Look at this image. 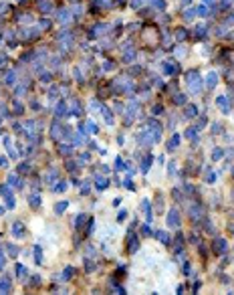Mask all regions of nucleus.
<instances>
[{
  "mask_svg": "<svg viewBox=\"0 0 234 295\" xmlns=\"http://www.w3.org/2000/svg\"><path fill=\"white\" fill-rule=\"evenodd\" d=\"M28 202H30V206L33 208H36V206H41V194H30V198H28Z\"/></svg>",
  "mask_w": 234,
  "mask_h": 295,
  "instance_id": "11",
  "label": "nucleus"
},
{
  "mask_svg": "<svg viewBox=\"0 0 234 295\" xmlns=\"http://www.w3.org/2000/svg\"><path fill=\"white\" fill-rule=\"evenodd\" d=\"M65 188H67V182H61V184H57L55 186V192H63Z\"/></svg>",
  "mask_w": 234,
  "mask_h": 295,
  "instance_id": "22",
  "label": "nucleus"
},
{
  "mask_svg": "<svg viewBox=\"0 0 234 295\" xmlns=\"http://www.w3.org/2000/svg\"><path fill=\"white\" fill-rule=\"evenodd\" d=\"M95 186H97V190H105V188L109 186V180H107L105 176H97V180H95Z\"/></svg>",
  "mask_w": 234,
  "mask_h": 295,
  "instance_id": "4",
  "label": "nucleus"
},
{
  "mask_svg": "<svg viewBox=\"0 0 234 295\" xmlns=\"http://www.w3.org/2000/svg\"><path fill=\"white\" fill-rule=\"evenodd\" d=\"M125 168V164H123L121 160H117V164H115V170H123Z\"/></svg>",
  "mask_w": 234,
  "mask_h": 295,
  "instance_id": "27",
  "label": "nucleus"
},
{
  "mask_svg": "<svg viewBox=\"0 0 234 295\" xmlns=\"http://www.w3.org/2000/svg\"><path fill=\"white\" fill-rule=\"evenodd\" d=\"M141 235H143V237H149V235H151V227H149V225H143V228H141Z\"/></svg>",
  "mask_w": 234,
  "mask_h": 295,
  "instance_id": "20",
  "label": "nucleus"
},
{
  "mask_svg": "<svg viewBox=\"0 0 234 295\" xmlns=\"http://www.w3.org/2000/svg\"><path fill=\"white\" fill-rule=\"evenodd\" d=\"M16 277H18L22 283L26 281V277H28V275H26V267H24V265H16Z\"/></svg>",
  "mask_w": 234,
  "mask_h": 295,
  "instance_id": "7",
  "label": "nucleus"
},
{
  "mask_svg": "<svg viewBox=\"0 0 234 295\" xmlns=\"http://www.w3.org/2000/svg\"><path fill=\"white\" fill-rule=\"evenodd\" d=\"M4 212H6V208H4V206H0V216L4 214Z\"/></svg>",
  "mask_w": 234,
  "mask_h": 295,
  "instance_id": "36",
  "label": "nucleus"
},
{
  "mask_svg": "<svg viewBox=\"0 0 234 295\" xmlns=\"http://www.w3.org/2000/svg\"><path fill=\"white\" fill-rule=\"evenodd\" d=\"M93 225H95V222H93V220H89V228H87V235H91V233H93Z\"/></svg>",
  "mask_w": 234,
  "mask_h": 295,
  "instance_id": "31",
  "label": "nucleus"
},
{
  "mask_svg": "<svg viewBox=\"0 0 234 295\" xmlns=\"http://www.w3.org/2000/svg\"><path fill=\"white\" fill-rule=\"evenodd\" d=\"M12 235H14V237H22L24 235V225L22 222H14V225H12Z\"/></svg>",
  "mask_w": 234,
  "mask_h": 295,
  "instance_id": "6",
  "label": "nucleus"
},
{
  "mask_svg": "<svg viewBox=\"0 0 234 295\" xmlns=\"http://www.w3.org/2000/svg\"><path fill=\"white\" fill-rule=\"evenodd\" d=\"M81 194H89V184H83V188H81Z\"/></svg>",
  "mask_w": 234,
  "mask_h": 295,
  "instance_id": "29",
  "label": "nucleus"
},
{
  "mask_svg": "<svg viewBox=\"0 0 234 295\" xmlns=\"http://www.w3.org/2000/svg\"><path fill=\"white\" fill-rule=\"evenodd\" d=\"M4 198H6V208H8V210H12V208H14V198H12V192L6 194Z\"/></svg>",
  "mask_w": 234,
  "mask_h": 295,
  "instance_id": "16",
  "label": "nucleus"
},
{
  "mask_svg": "<svg viewBox=\"0 0 234 295\" xmlns=\"http://www.w3.org/2000/svg\"><path fill=\"white\" fill-rule=\"evenodd\" d=\"M178 142H180V137H178V136H174V137H172V142H170V150H174V148L178 146Z\"/></svg>",
  "mask_w": 234,
  "mask_h": 295,
  "instance_id": "23",
  "label": "nucleus"
},
{
  "mask_svg": "<svg viewBox=\"0 0 234 295\" xmlns=\"http://www.w3.org/2000/svg\"><path fill=\"white\" fill-rule=\"evenodd\" d=\"M125 186H127L129 190H133V182H131V180H125Z\"/></svg>",
  "mask_w": 234,
  "mask_h": 295,
  "instance_id": "32",
  "label": "nucleus"
},
{
  "mask_svg": "<svg viewBox=\"0 0 234 295\" xmlns=\"http://www.w3.org/2000/svg\"><path fill=\"white\" fill-rule=\"evenodd\" d=\"M202 214H204V212H202V206H192V210H190V216H192V218H202Z\"/></svg>",
  "mask_w": 234,
  "mask_h": 295,
  "instance_id": "12",
  "label": "nucleus"
},
{
  "mask_svg": "<svg viewBox=\"0 0 234 295\" xmlns=\"http://www.w3.org/2000/svg\"><path fill=\"white\" fill-rule=\"evenodd\" d=\"M167 227H172V228L180 227V210L178 208H172V210L167 212Z\"/></svg>",
  "mask_w": 234,
  "mask_h": 295,
  "instance_id": "1",
  "label": "nucleus"
},
{
  "mask_svg": "<svg viewBox=\"0 0 234 295\" xmlns=\"http://www.w3.org/2000/svg\"><path fill=\"white\" fill-rule=\"evenodd\" d=\"M8 184H10V186H16V188H20V186H22V182H18L16 176H8Z\"/></svg>",
  "mask_w": 234,
  "mask_h": 295,
  "instance_id": "18",
  "label": "nucleus"
},
{
  "mask_svg": "<svg viewBox=\"0 0 234 295\" xmlns=\"http://www.w3.org/2000/svg\"><path fill=\"white\" fill-rule=\"evenodd\" d=\"M184 273H186V275H190V265H188V263L184 265Z\"/></svg>",
  "mask_w": 234,
  "mask_h": 295,
  "instance_id": "34",
  "label": "nucleus"
},
{
  "mask_svg": "<svg viewBox=\"0 0 234 295\" xmlns=\"http://www.w3.org/2000/svg\"><path fill=\"white\" fill-rule=\"evenodd\" d=\"M220 156H222V152H220V150H216V152L212 154V158H214V160H218V158H220Z\"/></svg>",
  "mask_w": 234,
  "mask_h": 295,
  "instance_id": "30",
  "label": "nucleus"
},
{
  "mask_svg": "<svg viewBox=\"0 0 234 295\" xmlns=\"http://www.w3.org/2000/svg\"><path fill=\"white\" fill-rule=\"evenodd\" d=\"M232 174H234V172H232Z\"/></svg>",
  "mask_w": 234,
  "mask_h": 295,
  "instance_id": "38",
  "label": "nucleus"
},
{
  "mask_svg": "<svg viewBox=\"0 0 234 295\" xmlns=\"http://www.w3.org/2000/svg\"><path fill=\"white\" fill-rule=\"evenodd\" d=\"M8 162H6V158H0V166H6Z\"/></svg>",
  "mask_w": 234,
  "mask_h": 295,
  "instance_id": "35",
  "label": "nucleus"
},
{
  "mask_svg": "<svg viewBox=\"0 0 234 295\" xmlns=\"http://www.w3.org/2000/svg\"><path fill=\"white\" fill-rule=\"evenodd\" d=\"M34 263H36V265H43V249H41V247H34Z\"/></svg>",
  "mask_w": 234,
  "mask_h": 295,
  "instance_id": "13",
  "label": "nucleus"
},
{
  "mask_svg": "<svg viewBox=\"0 0 234 295\" xmlns=\"http://www.w3.org/2000/svg\"><path fill=\"white\" fill-rule=\"evenodd\" d=\"M149 166H151V156L143 160V166H141V170H143V172H147V168H149Z\"/></svg>",
  "mask_w": 234,
  "mask_h": 295,
  "instance_id": "21",
  "label": "nucleus"
},
{
  "mask_svg": "<svg viewBox=\"0 0 234 295\" xmlns=\"http://www.w3.org/2000/svg\"><path fill=\"white\" fill-rule=\"evenodd\" d=\"M226 249H228V243H226L224 238H216V241L212 243V251H214L216 255H222V253H226Z\"/></svg>",
  "mask_w": 234,
  "mask_h": 295,
  "instance_id": "2",
  "label": "nucleus"
},
{
  "mask_svg": "<svg viewBox=\"0 0 234 295\" xmlns=\"http://www.w3.org/2000/svg\"><path fill=\"white\" fill-rule=\"evenodd\" d=\"M4 265H6V257H4V253L0 251V271L4 269Z\"/></svg>",
  "mask_w": 234,
  "mask_h": 295,
  "instance_id": "25",
  "label": "nucleus"
},
{
  "mask_svg": "<svg viewBox=\"0 0 234 295\" xmlns=\"http://www.w3.org/2000/svg\"><path fill=\"white\" fill-rule=\"evenodd\" d=\"M156 237H157V241H159V243H164V245H170V243H172V238H170V235H167L166 230H157Z\"/></svg>",
  "mask_w": 234,
  "mask_h": 295,
  "instance_id": "5",
  "label": "nucleus"
},
{
  "mask_svg": "<svg viewBox=\"0 0 234 295\" xmlns=\"http://www.w3.org/2000/svg\"><path fill=\"white\" fill-rule=\"evenodd\" d=\"M6 251H8V255H10V257H16V255H18L16 245H12V243H6Z\"/></svg>",
  "mask_w": 234,
  "mask_h": 295,
  "instance_id": "15",
  "label": "nucleus"
},
{
  "mask_svg": "<svg viewBox=\"0 0 234 295\" xmlns=\"http://www.w3.org/2000/svg\"><path fill=\"white\" fill-rule=\"evenodd\" d=\"M28 170V166H26V164H22V166H18V172H26Z\"/></svg>",
  "mask_w": 234,
  "mask_h": 295,
  "instance_id": "33",
  "label": "nucleus"
},
{
  "mask_svg": "<svg viewBox=\"0 0 234 295\" xmlns=\"http://www.w3.org/2000/svg\"><path fill=\"white\" fill-rule=\"evenodd\" d=\"M137 249H139V241H137V237L129 238V245H127V251H129V253H135Z\"/></svg>",
  "mask_w": 234,
  "mask_h": 295,
  "instance_id": "10",
  "label": "nucleus"
},
{
  "mask_svg": "<svg viewBox=\"0 0 234 295\" xmlns=\"http://www.w3.org/2000/svg\"><path fill=\"white\" fill-rule=\"evenodd\" d=\"M232 233H234V225H232Z\"/></svg>",
  "mask_w": 234,
  "mask_h": 295,
  "instance_id": "37",
  "label": "nucleus"
},
{
  "mask_svg": "<svg viewBox=\"0 0 234 295\" xmlns=\"http://www.w3.org/2000/svg\"><path fill=\"white\" fill-rule=\"evenodd\" d=\"M12 291V283L8 277H2L0 279V293H10Z\"/></svg>",
  "mask_w": 234,
  "mask_h": 295,
  "instance_id": "3",
  "label": "nucleus"
},
{
  "mask_svg": "<svg viewBox=\"0 0 234 295\" xmlns=\"http://www.w3.org/2000/svg\"><path fill=\"white\" fill-rule=\"evenodd\" d=\"M67 208H69V202H67V200H63V202H57V204H55V214H63Z\"/></svg>",
  "mask_w": 234,
  "mask_h": 295,
  "instance_id": "8",
  "label": "nucleus"
},
{
  "mask_svg": "<svg viewBox=\"0 0 234 295\" xmlns=\"http://www.w3.org/2000/svg\"><path fill=\"white\" fill-rule=\"evenodd\" d=\"M73 277H75V267H67V269L63 271V277H61V279H63V281H69V279H73Z\"/></svg>",
  "mask_w": 234,
  "mask_h": 295,
  "instance_id": "9",
  "label": "nucleus"
},
{
  "mask_svg": "<svg viewBox=\"0 0 234 295\" xmlns=\"http://www.w3.org/2000/svg\"><path fill=\"white\" fill-rule=\"evenodd\" d=\"M206 233H216V228H214V225L210 220H206Z\"/></svg>",
  "mask_w": 234,
  "mask_h": 295,
  "instance_id": "24",
  "label": "nucleus"
},
{
  "mask_svg": "<svg viewBox=\"0 0 234 295\" xmlns=\"http://www.w3.org/2000/svg\"><path fill=\"white\" fill-rule=\"evenodd\" d=\"M41 281H43V279H41V275H34L33 279H30V285H33V287H38Z\"/></svg>",
  "mask_w": 234,
  "mask_h": 295,
  "instance_id": "19",
  "label": "nucleus"
},
{
  "mask_svg": "<svg viewBox=\"0 0 234 295\" xmlns=\"http://www.w3.org/2000/svg\"><path fill=\"white\" fill-rule=\"evenodd\" d=\"M206 182H216V174L208 172V176H206Z\"/></svg>",
  "mask_w": 234,
  "mask_h": 295,
  "instance_id": "26",
  "label": "nucleus"
},
{
  "mask_svg": "<svg viewBox=\"0 0 234 295\" xmlns=\"http://www.w3.org/2000/svg\"><path fill=\"white\" fill-rule=\"evenodd\" d=\"M156 206H157V212H164V196L162 194L156 198Z\"/></svg>",
  "mask_w": 234,
  "mask_h": 295,
  "instance_id": "17",
  "label": "nucleus"
},
{
  "mask_svg": "<svg viewBox=\"0 0 234 295\" xmlns=\"http://www.w3.org/2000/svg\"><path fill=\"white\" fill-rule=\"evenodd\" d=\"M85 218H87V216H85V212H81V214H77V218L73 220V227H75V228H81V225L85 222Z\"/></svg>",
  "mask_w": 234,
  "mask_h": 295,
  "instance_id": "14",
  "label": "nucleus"
},
{
  "mask_svg": "<svg viewBox=\"0 0 234 295\" xmlns=\"http://www.w3.org/2000/svg\"><path fill=\"white\" fill-rule=\"evenodd\" d=\"M125 216H127V212H125V210H119V214H117V220H123Z\"/></svg>",
  "mask_w": 234,
  "mask_h": 295,
  "instance_id": "28",
  "label": "nucleus"
}]
</instances>
